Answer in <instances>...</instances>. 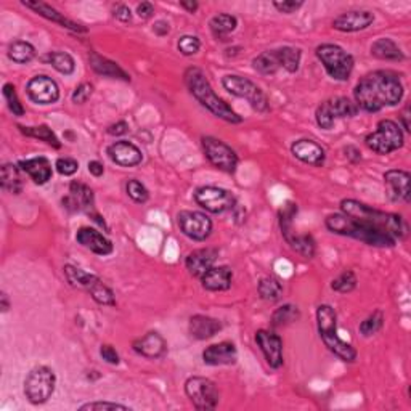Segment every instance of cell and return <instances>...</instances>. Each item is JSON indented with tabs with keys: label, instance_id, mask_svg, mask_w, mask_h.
I'll return each mask as SVG.
<instances>
[{
	"label": "cell",
	"instance_id": "obj_1",
	"mask_svg": "<svg viewBox=\"0 0 411 411\" xmlns=\"http://www.w3.org/2000/svg\"><path fill=\"white\" fill-rule=\"evenodd\" d=\"M405 94L400 78L392 71L369 73L358 80L354 89L355 105L367 113H378L383 108L395 106Z\"/></svg>",
	"mask_w": 411,
	"mask_h": 411
},
{
	"label": "cell",
	"instance_id": "obj_2",
	"mask_svg": "<svg viewBox=\"0 0 411 411\" xmlns=\"http://www.w3.org/2000/svg\"><path fill=\"white\" fill-rule=\"evenodd\" d=\"M341 212L357 220V222L367 225L369 228L383 231V233L392 236L393 240H402L408 233V225L402 216L373 209L372 206L357 200L341 201Z\"/></svg>",
	"mask_w": 411,
	"mask_h": 411
},
{
	"label": "cell",
	"instance_id": "obj_3",
	"mask_svg": "<svg viewBox=\"0 0 411 411\" xmlns=\"http://www.w3.org/2000/svg\"><path fill=\"white\" fill-rule=\"evenodd\" d=\"M185 85L190 90L196 100H198L207 111H211L216 118L225 121L230 124H240L243 123L241 116L235 111L233 108L227 105L222 98L216 95L209 79L204 74V71L200 68H188L185 71Z\"/></svg>",
	"mask_w": 411,
	"mask_h": 411
},
{
	"label": "cell",
	"instance_id": "obj_4",
	"mask_svg": "<svg viewBox=\"0 0 411 411\" xmlns=\"http://www.w3.org/2000/svg\"><path fill=\"white\" fill-rule=\"evenodd\" d=\"M325 223L326 228L329 231H333V233L341 236H349V238L362 241L368 246L393 247L397 245V240H393L392 236L383 233V231L369 228L367 225L357 222V220L345 216L343 212L328 216Z\"/></svg>",
	"mask_w": 411,
	"mask_h": 411
},
{
	"label": "cell",
	"instance_id": "obj_5",
	"mask_svg": "<svg viewBox=\"0 0 411 411\" xmlns=\"http://www.w3.org/2000/svg\"><path fill=\"white\" fill-rule=\"evenodd\" d=\"M317 326L318 334L329 352L345 363L357 360V350L338 334V315L331 305L323 304L317 309Z\"/></svg>",
	"mask_w": 411,
	"mask_h": 411
},
{
	"label": "cell",
	"instance_id": "obj_6",
	"mask_svg": "<svg viewBox=\"0 0 411 411\" xmlns=\"http://www.w3.org/2000/svg\"><path fill=\"white\" fill-rule=\"evenodd\" d=\"M315 55L323 68L326 69V73L334 80H349L354 71L355 61L349 51H345L343 47L336 44H321L318 45L315 50Z\"/></svg>",
	"mask_w": 411,
	"mask_h": 411
},
{
	"label": "cell",
	"instance_id": "obj_7",
	"mask_svg": "<svg viewBox=\"0 0 411 411\" xmlns=\"http://www.w3.org/2000/svg\"><path fill=\"white\" fill-rule=\"evenodd\" d=\"M296 214H297V204H294V202H286V204L283 206V209L280 211V216H278L281 233L288 241V245L291 246L294 251L299 252L300 256H304L307 259H312L317 252V243L312 235H297L296 231H294L293 222H294V217H296Z\"/></svg>",
	"mask_w": 411,
	"mask_h": 411
},
{
	"label": "cell",
	"instance_id": "obj_8",
	"mask_svg": "<svg viewBox=\"0 0 411 411\" xmlns=\"http://www.w3.org/2000/svg\"><path fill=\"white\" fill-rule=\"evenodd\" d=\"M56 386L55 372L45 364L32 368L25 379V395L29 403L42 405L54 395Z\"/></svg>",
	"mask_w": 411,
	"mask_h": 411
},
{
	"label": "cell",
	"instance_id": "obj_9",
	"mask_svg": "<svg viewBox=\"0 0 411 411\" xmlns=\"http://www.w3.org/2000/svg\"><path fill=\"white\" fill-rule=\"evenodd\" d=\"M403 142L402 127L391 119L379 121L376 130L364 138L367 147L376 154H391L397 152L403 147Z\"/></svg>",
	"mask_w": 411,
	"mask_h": 411
},
{
	"label": "cell",
	"instance_id": "obj_10",
	"mask_svg": "<svg viewBox=\"0 0 411 411\" xmlns=\"http://www.w3.org/2000/svg\"><path fill=\"white\" fill-rule=\"evenodd\" d=\"M222 85L228 94L246 100L257 113L269 111L267 95H265L264 90L260 89L257 84H254L251 79L238 76V74H227V76L222 79Z\"/></svg>",
	"mask_w": 411,
	"mask_h": 411
},
{
	"label": "cell",
	"instance_id": "obj_11",
	"mask_svg": "<svg viewBox=\"0 0 411 411\" xmlns=\"http://www.w3.org/2000/svg\"><path fill=\"white\" fill-rule=\"evenodd\" d=\"M358 113V106L355 105V102L349 100L345 97H334L329 98V100L323 102L320 106L317 108L315 118L317 124L321 127V129L329 130L333 129L336 121L344 119V118H354Z\"/></svg>",
	"mask_w": 411,
	"mask_h": 411
},
{
	"label": "cell",
	"instance_id": "obj_12",
	"mask_svg": "<svg viewBox=\"0 0 411 411\" xmlns=\"http://www.w3.org/2000/svg\"><path fill=\"white\" fill-rule=\"evenodd\" d=\"M185 393H187L190 402L195 405V408L202 411L214 410L220 400L217 386L211 379L202 378V376L188 378L187 383H185Z\"/></svg>",
	"mask_w": 411,
	"mask_h": 411
},
{
	"label": "cell",
	"instance_id": "obj_13",
	"mask_svg": "<svg viewBox=\"0 0 411 411\" xmlns=\"http://www.w3.org/2000/svg\"><path fill=\"white\" fill-rule=\"evenodd\" d=\"M202 149L207 161L212 166H216L217 169L233 173L238 167V154L227 143L219 140L216 137H202Z\"/></svg>",
	"mask_w": 411,
	"mask_h": 411
},
{
	"label": "cell",
	"instance_id": "obj_14",
	"mask_svg": "<svg viewBox=\"0 0 411 411\" xmlns=\"http://www.w3.org/2000/svg\"><path fill=\"white\" fill-rule=\"evenodd\" d=\"M195 201L196 204L202 207V209L212 214H222L233 209L236 202L233 193L225 188L212 187V185H207V187H201L196 190Z\"/></svg>",
	"mask_w": 411,
	"mask_h": 411
},
{
	"label": "cell",
	"instance_id": "obj_15",
	"mask_svg": "<svg viewBox=\"0 0 411 411\" xmlns=\"http://www.w3.org/2000/svg\"><path fill=\"white\" fill-rule=\"evenodd\" d=\"M177 225L182 233L193 241H206L212 233V220L198 211L178 212Z\"/></svg>",
	"mask_w": 411,
	"mask_h": 411
},
{
	"label": "cell",
	"instance_id": "obj_16",
	"mask_svg": "<svg viewBox=\"0 0 411 411\" xmlns=\"http://www.w3.org/2000/svg\"><path fill=\"white\" fill-rule=\"evenodd\" d=\"M26 92L37 105H54L60 100V87L49 76H36L27 82Z\"/></svg>",
	"mask_w": 411,
	"mask_h": 411
},
{
	"label": "cell",
	"instance_id": "obj_17",
	"mask_svg": "<svg viewBox=\"0 0 411 411\" xmlns=\"http://www.w3.org/2000/svg\"><path fill=\"white\" fill-rule=\"evenodd\" d=\"M256 343L262 350L269 367L278 369L283 364V341L280 336L269 329H259L256 333Z\"/></svg>",
	"mask_w": 411,
	"mask_h": 411
},
{
	"label": "cell",
	"instance_id": "obj_18",
	"mask_svg": "<svg viewBox=\"0 0 411 411\" xmlns=\"http://www.w3.org/2000/svg\"><path fill=\"white\" fill-rule=\"evenodd\" d=\"M106 153L109 156V159L121 167H135L138 164H142L143 161L142 149L138 148L137 145L127 140L111 143L108 147Z\"/></svg>",
	"mask_w": 411,
	"mask_h": 411
},
{
	"label": "cell",
	"instance_id": "obj_19",
	"mask_svg": "<svg viewBox=\"0 0 411 411\" xmlns=\"http://www.w3.org/2000/svg\"><path fill=\"white\" fill-rule=\"evenodd\" d=\"M94 192L90 187L80 183V182H71L69 185V193L63 198V206L69 211H85L87 214L94 212Z\"/></svg>",
	"mask_w": 411,
	"mask_h": 411
},
{
	"label": "cell",
	"instance_id": "obj_20",
	"mask_svg": "<svg viewBox=\"0 0 411 411\" xmlns=\"http://www.w3.org/2000/svg\"><path fill=\"white\" fill-rule=\"evenodd\" d=\"M374 23V13L369 10H352L334 18L333 27L341 32H358Z\"/></svg>",
	"mask_w": 411,
	"mask_h": 411
},
{
	"label": "cell",
	"instance_id": "obj_21",
	"mask_svg": "<svg viewBox=\"0 0 411 411\" xmlns=\"http://www.w3.org/2000/svg\"><path fill=\"white\" fill-rule=\"evenodd\" d=\"M291 153L300 163L314 167H321L326 161L325 148L314 140H309V138H300V140L294 142L291 147Z\"/></svg>",
	"mask_w": 411,
	"mask_h": 411
},
{
	"label": "cell",
	"instance_id": "obj_22",
	"mask_svg": "<svg viewBox=\"0 0 411 411\" xmlns=\"http://www.w3.org/2000/svg\"><path fill=\"white\" fill-rule=\"evenodd\" d=\"M76 241L80 246L89 249L90 252L97 254V256H109L113 254L114 246L113 243L109 241L105 235L100 233V231L90 227H82L78 230L76 233Z\"/></svg>",
	"mask_w": 411,
	"mask_h": 411
},
{
	"label": "cell",
	"instance_id": "obj_23",
	"mask_svg": "<svg viewBox=\"0 0 411 411\" xmlns=\"http://www.w3.org/2000/svg\"><path fill=\"white\" fill-rule=\"evenodd\" d=\"M410 180L411 176L407 171L391 169L384 173V182L387 185V196L391 201L410 202Z\"/></svg>",
	"mask_w": 411,
	"mask_h": 411
},
{
	"label": "cell",
	"instance_id": "obj_24",
	"mask_svg": "<svg viewBox=\"0 0 411 411\" xmlns=\"http://www.w3.org/2000/svg\"><path fill=\"white\" fill-rule=\"evenodd\" d=\"M23 5H25L26 8H31L32 11H36V13L42 16V18L49 20L51 23H56V25H60L61 27H66L69 29V31L87 32V27L79 25V23H74L73 20L66 18L65 15L60 13V11L55 10L54 7H50V5H47L45 2H39V0H23Z\"/></svg>",
	"mask_w": 411,
	"mask_h": 411
},
{
	"label": "cell",
	"instance_id": "obj_25",
	"mask_svg": "<svg viewBox=\"0 0 411 411\" xmlns=\"http://www.w3.org/2000/svg\"><path fill=\"white\" fill-rule=\"evenodd\" d=\"M238 360V350L233 343L223 341V343L212 344L206 347L202 352V362L209 367H223V364H233Z\"/></svg>",
	"mask_w": 411,
	"mask_h": 411
},
{
	"label": "cell",
	"instance_id": "obj_26",
	"mask_svg": "<svg viewBox=\"0 0 411 411\" xmlns=\"http://www.w3.org/2000/svg\"><path fill=\"white\" fill-rule=\"evenodd\" d=\"M219 257V251L214 247H201L196 251L190 252L188 257L185 259V267L196 278H201L207 270L214 267Z\"/></svg>",
	"mask_w": 411,
	"mask_h": 411
},
{
	"label": "cell",
	"instance_id": "obj_27",
	"mask_svg": "<svg viewBox=\"0 0 411 411\" xmlns=\"http://www.w3.org/2000/svg\"><path fill=\"white\" fill-rule=\"evenodd\" d=\"M134 350L138 355H142L145 358H161L167 350V343L166 339L156 331H149L145 336H142L140 339L134 341Z\"/></svg>",
	"mask_w": 411,
	"mask_h": 411
},
{
	"label": "cell",
	"instance_id": "obj_28",
	"mask_svg": "<svg viewBox=\"0 0 411 411\" xmlns=\"http://www.w3.org/2000/svg\"><path fill=\"white\" fill-rule=\"evenodd\" d=\"M200 280L202 288L207 289V291H227L231 286V281H233V271L227 265H219V267H211Z\"/></svg>",
	"mask_w": 411,
	"mask_h": 411
},
{
	"label": "cell",
	"instance_id": "obj_29",
	"mask_svg": "<svg viewBox=\"0 0 411 411\" xmlns=\"http://www.w3.org/2000/svg\"><path fill=\"white\" fill-rule=\"evenodd\" d=\"M190 334L198 341H206L216 336L220 329H222V323L217 318L207 317V315H195L190 318L188 323Z\"/></svg>",
	"mask_w": 411,
	"mask_h": 411
},
{
	"label": "cell",
	"instance_id": "obj_30",
	"mask_svg": "<svg viewBox=\"0 0 411 411\" xmlns=\"http://www.w3.org/2000/svg\"><path fill=\"white\" fill-rule=\"evenodd\" d=\"M20 167H21V171H25L27 176L32 178L34 183H37V185H45L50 180L51 176H54L51 163L47 158H44V156L21 161Z\"/></svg>",
	"mask_w": 411,
	"mask_h": 411
},
{
	"label": "cell",
	"instance_id": "obj_31",
	"mask_svg": "<svg viewBox=\"0 0 411 411\" xmlns=\"http://www.w3.org/2000/svg\"><path fill=\"white\" fill-rule=\"evenodd\" d=\"M89 63H90V68L94 69L97 74H100V76L121 79V80H125V82H129L130 80L129 74H127L124 69L118 65V63L108 60V58L98 55L95 54V51H92V54L89 55Z\"/></svg>",
	"mask_w": 411,
	"mask_h": 411
},
{
	"label": "cell",
	"instance_id": "obj_32",
	"mask_svg": "<svg viewBox=\"0 0 411 411\" xmlns=\"http://www.w3.org/2000/svg\"><path fill=\"white\" fill-rule=\"evenodd\" d=\"M372 55L386 61H403L405 55L402 49L389 37H381L372 45Z\"/></svg>",
	"mask_w": 411,
	"mask_h": 411
},
{
	"label": "cell",
	"instance_id": "obj_33",
	"mask_svg": "<svg viewBox=\"0 0 411 411\" xmlns=\"http://www.w3.org/2000/svg\"><path fill=\"white\" fill-rule=\"evenodd\" d=\"M252 65L254 69H256L257 73L264 74V76H271V74H275L278 69H281L280 56H278L276 49L262 51V54L254 58Z\"/></svg>",
	"mask_w": 411,
	"mask_h": 411
},
{
	"label": "cell",
	"instance_id": "obj_34",
	"mask_svg": "<svg viewBox=\"0 0 411 411\" xmlns=\"http://www.w3.org/2000/svg\"><path fill=\"white\" fill-rule=\"evenodd\" d=\"M0 182H2V188L5 192L11 195H20L23 190L20 167L13 164H4L2 172H0Z\"/></svg>",
	"mask_w": 411,
	"mask_h": 411
},
{
	"label": "cell",
	"instance_id": "obj_35",
	"mask_svg": "<svg viewBox=\"0 0 411 411\" xmlns=\"http://www.w3.org/2000/svg\"><path fill=\"white\" fill-rule=\"evenodd\" d=\"M44 61L51 65V68L56 69L58 73L65 74V76H71L74 69H76V61L68 51H50L44 56Z\"/></svg>",
	"mask_w": 411,
	"mask_h": 411
},
{
	"label": "cell",
	"instance_id": "obj_36",
	"mask_svg": "<svg viewBox=\"0 0 411 411\" xmlns=\"http://www.w3.org/2000/svg\"><path fill=\"white\" fill-rule=\"evenodd\" d=\"M8 58L18 65H26L36 58V47L26 40H16L8 47Z\"/></svg>",
	"mask_w": 411,
	"mask_h": 411
},
{
	"label": "cell",
	"instance_id": "obj_37",
	"mask_svg": "<svg viewBox=\"0 0 411 411\" xmlns=\"http://www.w3.org/2000/svg\"><path fill=\"white\" fill-rule=\"evenodd\" d=\"M209 26L214 36L217 39H223L235 31L236 26H238V20L233 15L219 13L209 21Z\"/></svg>",
	"mask_w": 411,
	"mask_h": 411
},
{
	"label": "cell",
	"instance_id": "obj_38",
	"mask_svg": "<svg viewBox=\"0 0 411 411\" xmlns=\"http://www.w3.org/2000/svg\"><path fill=\"white\" fill-rule=\"evenodd\" d=\"M18 129L21 130V134H25L26 137H32L37 138V140H42L50 147L54 148H61V143L58 140V137L55 135V132L50 129L49 125H37V127H25V125H18Z\"/></svg>",
	"mask_w": 411,
	"mask_h": 411
},
{
	"label": "cell",
	"instance_id": "obj_39",
	"mask_svg": "<svg viewBox=\"0 0 411 411\" xmlns=\"http://www.w3.org/2000/svg\"><path fill=\"white\" fill-rule=\"evenodd\" d=\"M300 318V312L296 305L293 304H285L271 314V326L274 328H283L291 325V323L297 321Z\"/></svg>",
	"mask_w": 411,
	"mask_h": 411
},
{
	"label": "cell",
	"instance_id": "obj_40",
	"mask_svg": "<svg viewBox=\"0 0 411 411\" xmlns=\"http://www.w3.org/2000/svg\"><path fill=\"white\" fill-rule=\"evenodd\" d=\"M63 270H65V276L69 285L74 288H80V289H89L92 286V283L98 278L97 275L87 274V271L74 267V265H65V269Z\"/></svg>",
	"mask_w": 411,
	"mask_h": 411
},
{
	"label": "cell",
	"instance_id": "obj_41",
	"mask_svg": "<svg viewBox=\"0 0 411 411\" xmlns=\"http://www.w3.org/2000/svg\"><path fill=\"white\" fill-rule=\"evenodd\" d=\"M257 291H259V296L264 300H269V302H275V300H278L283 296L281 283L274 276L262 278V280L259 281Z\"/></svg>",
	"mask_w": 411,
	"mask_h": 411
},
{
	"label": "cell",
	"instance_id": "obj_42",
	"mask_svg": "<svg viewBox=\"0 0 411 411\" xmlns=\"http://www.w3.org/2000/svg\"><path fill=\"white\" fill-rule=\"evenodd\" d=\"M87 291L90 293L92 299H94L97 304L109 305V307L116 305V296H114L113 289L108 288L105 283L100 280V278H97V280L92 283V286L87 289Z\"/></svg>",
	"mask_w": 411,
	"mask_h": 411
},
{
	"label": "cell",
	"instance_id": "obj_43",
	"mask_svg": "<svg viewBox=\"0 0 411 411\" xmlns=\"http://www.w3.org/2000/svg\"><path fill=\"white\" fill-rule=\"evenodd\" d=\"M278 56H280L281 69H286L288 73H297L300 66V58H302V51L296 47H281L276 49Z\"/></svg>",
	"mask_w": 411,
	"mask_h": 411
},
{
	"label": "cell",
	"instance_id": "obj_44",
	"mask_svg": "<svg viewBox=\"0 0 411 411\" xmlns=\"http://www.w3.org/2000/svg\"><path fill=\"white\" fill-rule=\"evenodd\" d=\"M331 288L334 289L336 293H341V294H347V293H352L354 289L357 288V276L352 270H345L339 276H336L333 283H331Z\"/></svg>",
	"mask_w": 411,
	"mask_h": 411
},
{
	"label": "cell",
	"instance_id": "obj_45",
	"mask_svg": "<svg viewBox=\"0 0 411 411\" xmlns=\"http://www.w3.org/2000/svg\"><path fill=\"white\" fill-rule=\"evenodd\" d=\"M2 94H4L5 102H7L8 109L11 113H13V116H18V118L25 116V106H23V103L20 102L18 94H16V89H15L13 84H10V82L5 84L2 87Z\"/></svg>",
	"mask_w": 411,
	"mask_h": 411
},
{
	"label": "cell",
	"instance_id": "obj_46",
	"mask_svg": "<svg viewBox=\"0 0 411 411\" xmlns=\"http://www.w3.org/2000/svg\"><path fill=\"white\" fill-rule=\"evenodd\" d=\"M384 325V315L381 310H376L373 312L372 315H369L367 320L362 321L360 325V333L364 338H372L376 333L381 331V328Z\"/></svg>",
	"mask_w": 411,
	"mask_h": 411
},
{
	"label": "cell",
	"instance_id": "obj_47",
	"mask_svg": "<svg viewBox=\"0 0 411 411\" xmlns=\"http://www.w3.org/2000/svg\"><path fill=\"white\" fill-rule=\"evenodd\" d=\"M125 192L129 195V198L138 202V204H143V202H147L149 200L148 188L145 187L140 180H137V178H132V180L127 182Z\"/></svg>",
	"mask_w": 411,
	"mask_h": 411
},
{
	"label": "cell",
	"instance_id": "obj_48",
	"mask_svg": "<svg viewBox=\"0 0 411 411\" xmlns=\"http://www.w3.org/2000/svg\"><path fill=\"white\" fill-rule=\"evenodd\" d=\"M177 47H178V51H180L182 55L192 56V55L198 54V51H200L201 42H200V39L196 36H190V34H187V36H182L180 39H178Z\"/></svg>",
	"mask_w": 411,
	"mask_h": 411
},
{
	"label": "cell",
	"instance_id": "obj_49",
	"mask_svg": "<svg viewBox=\"0 0 411 411\" xmlns=\"http://www.w3.org/2000/svg\"><path fill=\"white\" fill-rule=\"evenodd\" d=\"M114 410H132L130 407H127V405L123 403H116V402H89V403H84L79 407V411H114Z\"/></svg>",
	"mask_w": 411,
	"mask_h": 411
},
{
	"label": "cell",
	"instance_id": "obj_50",
	"mask_svg": "<svg viewBox=\"0 0 411 411\" xmlns=\"http://www.w3.org/2000/svg\"><path fill=\"white\" fill-rule=\"evenodd\" d=\"M55 169L58 171V173H61V176L69 177V176H74V173L78 172L79 163L73 158H60V159H56Z\"/></svg>",
	"mask_w": 411,
	"mask_h": 411
},
{
	"label": "cell",
	"instance_id": "obj_51",
	"mask_svg": "<svg viewBox=\"0 0 411 411\" xmlns=\"http://www.w3.org/2000/svg\"><path fill=\"white\" fill-rule=\"evenodd\" d=\"M94 94V85L89 84V82H82L80 85L76 87V90L73 92V102L76 103V105H82L89 98Z\"/></svg>",
	"mask_w": 411,
	"mask_h": 411
},
{
	"label": "cell",
	"instance_id": "obj_52",
	"mask_svg": "<svg viewBox=\"0 0 411 411\" xmlns=\"http://www.w3.org/2000/svg\"><path fill=\"white\" fill-rule=\"evenodd\" d=\"M302 5L304 2H296V0H276V2H274V7L280 11V13L285 15L294 13V11H297Z\"/></svg>",
	"mask_w": 411,
	"mask_h": 411
},
{
	"label": "cell",
	"instance_id": "obj_53",
	"mask_svg": "<svg viewBox=\"0 0 411 411\" xmlns=\"http://www.w3.org/2000/svg\"><path fill=\"white\" fill-rule=\"evenodd\" d=\"M100 355H102L103 360L109 364H119V362H121L119 354L116 352L114 347L109 345V344H105V345L100 347Z\"/></svg>",
	"mask_w": 411,
	"mask_h": 411
},
{
	"label": "cell",
	"instance_id": "obj_54",
	"mask_svg": "<svg viewBox=\"0 0 411 411\" xmlns=\"http://www.w3.org/2000/svg\"><path fill=\"white\" fill-rule=\"evenodd\" d=\"M114 18H118L119 21H123V23H130L132 21V11L129 7H127V5L121 4L114 8Z\"/></svg>",
	"mask_w": 411,
	"mask_h": 411
},
{
	"label": "cell",
	"instance_id": "obj_55",
	"mask_svg": "<svg viewBox=\"0 0 411 411\" xmlns=\"http://www.w3.org/2000/svg\"><path fill=\"white\" fill-rule=\"evenodd\" d=\"M153 13H154V7H153L152 2H142V4L137 5V15L140 16L142 20L152 18Z\"/></svg>",
	"mask_w": 411,
	"mask_h": 411
},
{
	"label": "cell",
	"instance_id": "obj_56",
	"mask_svg": "<svg viewBox=\"0 0 411 411\" xmlns=\"http://www.w3.org/2000/svg\"><path fill=\"white\" fill-rule=\"evenodd\" d=\"M127 129H129V125H127L125 121H119V123L111 124L108 127V134L113 137H119V135H124Z\"/></svg>",
	"mask_w": 411,
	"mask_h": 411
},
{
	"label": "cell",
	"instance_id": "obj_57",
	"mask_svg": "<svg viewBox=\"0 0 411 411\" xmlns=\"http://www.w3.org/2000/svg\"><path fill=\"white\" fill-rule=\"evenodd\" d=\"M153 31H154L156 34H158V36H167V34L171 32V26H169V23H167V21L159 20V21H156V23H154Z\"/></svg>",
	"mask_w": 411,
	"mask_h": 411
},
{
	"label": "cell",
	"instance_id": "obj_58",
	"mask_svg": "<svg viewBox=\"0 0 411 411\" xmlns=\"http://www.w3.org/2000/svg\"><path fill=\"white\" fill-rule=\"evenodd\" d=\"M89 172L92 173L94 177H102L103 173H105V167L100 163V161H90L89 163Z\"/></svg>",
	"mask_w": 411,
	"mask_h": 411
},
{
	"label": "cell",
	"instance_id": "obj_59",
	"mask_svg": "<svg viewBox=\"0 0 411 411\" xmlns=\"http://www.w3.org/2000/svg\"><path fill=\"white\" fill-rule=\"evenodd\" d=\"M344 152H345V156H347V158H349V159L352 161V163H358V161L362 159V153L358 152V149H357L355 147H347V148L344 149Z\"/></svg>",
	"mask_w": 411,
	"mask_h": 411
},
{
	"label": "cell",
	"instance_id": "obj_60",
	"mask_svg": "<svg viewBox=\"0 0 411 411\" xmlns=\"http://www.w3.org/2000/svg\"><path fill=\"white\" fill-rule=\"evenodd\" d=\"M410 109H408V106L403 109L402 111V116H400V121H402V125H403V129H405V132H410L411 129H410Z\"/></svg>",
	"mask_w": 411,
	"mask_h": 411
},
{
	"label": "cell",
	"instance_id": "obj_61",
	"mask_svg": "<svg viewBox=\"0 0 411 411\" xmlns=\"http://www.w3.org/2000/svg\"><path fill=\"white\" fill-rule=\"evenodd\" d=\"M180 7L185 8V10H188L190 13H195V11L198 10L200 5H198V2H193V0H190V2H187V0H182Z\"/></svg>",
	"mask_w": 411,
	"mask_h": 411
},
{
	"label": "cell",
	"instance_id": "obj_62",
	"mask_svg": "<svg viewBox=\"0 0 411 411\" xmlns=\"http://www.w3.org/2000/svg\"><path fill=\"white\" fill-rule=\"evenodd\" d=\"M0 309H2L4 314L5 312H8V309H10V300L5 293H2V296H0Z\"/></svg>",
	"mask_w": 411,
	"mask_h": 411
}]
</instances>
